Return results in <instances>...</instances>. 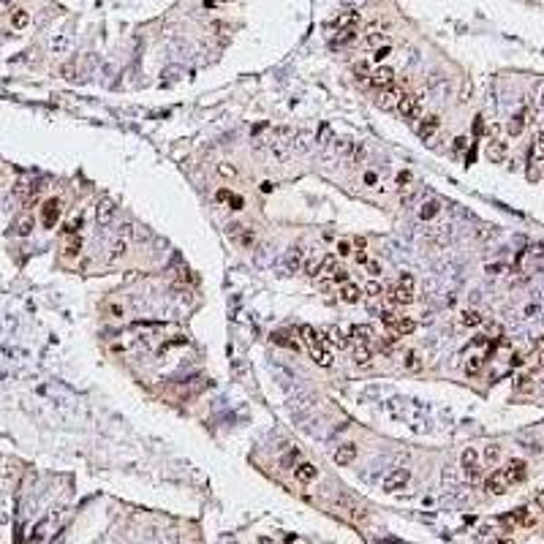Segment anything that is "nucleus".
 <instances>
[{"mask_svg": "<svg viewBox=\"0 0 544 544\" xmlns=\"http://www.w3.org/2000/svg\"><path fill=\"white\" fill-rule=\"evenodd\" d=\"M297 335H299V340H302V343L308 345V351H310V357H313V362H316V365H321V368H329V365L335 362L332 345L327 343L324 332L313 329L310 324H302V327L297 329Z\"/></svg>", "mask_w": 544, "mask_h": 544, "instance_id": "nucleus-1", "label": "nucleus"}, {"mask_svg": "<svg viewBox=\"0 0 544 544\" xmlns=\"http://www.w3.org/2000/svg\"><path fill=\"white\" fill-rule=\"evenodd\" d=\"M414 286H416L414 275H411V272H403L392 286L386 288V299H389L395 308H405V305L414 302Z\"/></svg>", "mask_w": 544, "mask_h": 544, "instance_id": "nucleus-2", "label": "nucleus"}, {"mask_svg": "<svg viewBox=\"0 0 544 544\" xmlns=\"http://www.w3.org/2000/svg\"><path fill=\"white\" fill-rule=\"evenodd\" d=\"M395 109L400 112V117H403V120H408V123H419V120H422V95L403 93Z\"/></svg>", "mask_w": 544, "mask_h": 544, "instance_id": "nucleus-3", "label": "nucleus"}, {"mask_svg": "<svg viewBox=\"0 0 544 544\" xmlns=\"http://www.w3.org/2000/svg\"><path fill=\"white\" fill-rule=\"evenodd\" d=\"M60 215H63V201L60 199H47L41 207V223L44 229H55L60 221Z\"/></svg>", "mask_w": 544, "mask_h": 544, "instance_id": "nucleus-4", "label": "nucleus"}, {"mask_svg": "<svg viewBox=\"0 0 544 544\" xmlns=\"http://www.w3.org/2000/svg\"><path fill=\"white\" fill-rule=\"evenodd\" d=\"M411 479V471L408 468H392L389 474L384 476V490L386 492H398V490H405Z\"/></svg>", "mask_w": 544, "mask_h": 544, "instance_id": "nucleus-5", "label": "nucleus"}, {"mask_svg": "<svg viewBox=\"0 0 544 544\" xmlns=\"http://www.w3.org/2000/svg\"><path fill=\"white\" fill-rule=\"evenodd\" d=\"M403 93H405V85L395 79V85H389L386 90H381V93H378V106L392 109V106H398V101H400V95H403Z\"/></svg>", "mask_w": 544, "mask_h": 544, "instance_id": "nucleus-6", "label": "nucleus"}, {"mask_svg": "<svg viewBox=\"0 0 544 544\" xmlns=\"http://www.w3.org/2000/svg\"><path fill=\"white\" fill-rule=\"evenodd\" d=\"M501 471H503V476H506V482H509V487L525 482V476H528L525 460H509V462H506V468H501Z\"/></svg>", "mask_w": 544, "mask_h": 544, "instance_id": "nucleus-7", "label": "nucleus"}, {"mask_svg": "<svg viewBox=\"0 0 544 544\" xmlns=\"http://www.w3.org/2000/svg\"><path fill=\"white\" fill-rule=\"evenodd\" d=\"M368 85L370 87H375L381 93V90H386L389 85H395V71L392 68H386V65H378V68L370 74V79H368Z\"/></svg>", "mask_w": 544, "mask_h": 544, "instance_id": "nucleus-8", "label": "nucleus"}, {"mask_svg": "<svg viewBox=\"0 0 544 544\" xmlns=\"http://www.w3.org/2000/svg\"><path fill=\"white\" fill-rule=\"evenodd\" d=\"M462 474L468 476L471 482L482 476V465H479V452L476 449H465L462 452Z\"/></svg>", "mask_w": 544, "mask_h": 544, "instance_id": "nucleus-9", "label": "nucleus"}, {"mask_svg": "<svg viewBox=\"0 0 544 544\" xmlns=\"http://www.w3.org/2000/svg\"><path fill=\"white\" fill-rule=\"evenodd\" d=\"M485 152H487V158L492 161V164H501L503 158H506V152H509V147H506V142L498 139V136H490L485 144Z\"/></svg>", "mask_w": 544, "mask_h": 544, "instance_id": "nucleus-10", "label": "nucleus"}, {"mask_svg": "<svg viewBox=\"0 0 544 544\" xmlns=\"http://www.w3.org/2000/svg\"><path fill=\"white\" fill-rule=\"evenodd\" d=\"M485 490L490 492V495H503V492L509 490V482H506L503 471H492V474L487 476V479H485Z\"/></svg>", "mask_w": 544, "mask_h": 544, "instance_id": "nucleus-11", "label": "nucleus"}, {"mask_svg": "<svg viewBox=\"0 0 544 544\" xmlns=\"http://www.w3.org/2000/svg\"><path fill=\"white\" fill-rule=\"evenodd\" d=\"M343 161L348 166L362 164V161H365V147L357 144V142H345V144H343Z\"/></svg>", "mask_w": 544, "mask_h": 544, "instance_id": "nucleus-12", "label": "nucleus"}, {"mask_svg": "<svg viewBox=\"0 0 544 544\" xmlns=\"http://www.w3.org/2000/svg\"><path fill=\"white\" fill-rule=\"evenodd\" d=\"M438 128H441V120L435 117V115H427V117H422V120H419V125H416V134H419L422 139L427 142V139H433Z\"/></svg>", "mask_w": 544, "mask_h": 544, "instance_id": "nucleus-13", "label": "nucleus"}, {"mask_svg": "<svg viewBox=\"0 0 544 544\" xmlns=\"http://www.w3.org/2000/svg\"><path fill=\"white\" fill-rule=\"evenodd\" d=\"M338 297L343 299V302L354 305V302L362 299V288H359L354 281H345V283H340V286H338Z\"/></svg>", "mask_w": 544, "mask_h": 544, "instance_id": "nucleus-14", "label": "nucleus"}, {"mask_svg": "<svg viewBox=\"0 0 544 544\" xmlns=\"http://www.w3.org/2000/svg\"><path fill=\"white\" fill-rule=\"evenodd\" d=\"M351 340L357 345H373V340H375L373 327H368V324H354V327H351Z\"/></svg>", "mask_w": 544, "mask_h": 544, "instance_id": "nucleus-15", "label": "nucleus"}, {"mask_svg": "<svg viewBox=\"0 0 544 544\" xmlns=\"http://www.w3.org/2000/svg\"><path fill=\"white\" fill-rule=\"evenodd\" d=\"M115 215H117V207H115V201H109V199L98 201V207H95V218H98L101 226H109V223L115 221Z\"/></svg>", "mask_w": 544, "mask_h": 544, "instance_id": "nucleus-16", "label": "nucleus"}, {"mask_svg": "<svg viewBox=\"0 0 544 544\" xmlns=\"http://www.w3.org/2000/svg\"><path fill=\"white\" fill-rule=\"evenodd\" d=\"M294 476H297V482H302V485H308V482H313L318 476V468L313 465V462H297L294 465Z\"/></svg>", "mask_w": 544, "mask_h": 544, "instance_id": "nucleus-17", "label": "nucleus"}, {"mask_svg": "<svg viewBox=\"0 0 544 544\" xmlns=\"http://www.w3.org/2000/svg\"><path fill=\"white\" fill-rule=\"evenodd\" d=\"M359 28V11H343L335 19V30H357Z\"/></svg>", "mask_w": 544, "mask_h": 544, "instance_id": "nucleus-18", "label": "nucleus"}, {"mask_svg": "<svg viewBox=\"0 0 544 544\" xmlns=\"http://www.w3.org/2000/svg\"><path fill=\"white\" fill-rule=\"evenodd\" d=\"M416 329V324H414V318H408V316H400L398 321L389 327V332L395 335V338H405V335H411Z\"/></svg>", "mask_w": 544, "mask_h": 544, "instance_id": "nucleus-19", "label": "nucleus"}, {"mask_svg": "<svg viewBox=\"0 0 544 544\" xmlns=\"http://www.w3.org/2000/svg\"><path fill=\"white\" fill-rule=\"evenodd\" d=\"M357 460V444H343L338 452H335V462L338 465H348V462Z\"/></svg>", "mask_w": 544, "mask_h": 544, "instance_id": "nucleus-20", "label": "nucleus"}, {"mask_svg": "<svg viewBox=\"0 0 544 544\" xmlns=\"http://www.w3.org/2000/svg\"><path fill=\"white\" fill-rule=\"evenodd\" d=\"M321 332H324V338H327V343H329V345H335V348H345V345H348V338H345V335L340 332L338 327L321 329Z\"/></svg>", "mask_w": 544, "mask_h": 544, "instance_id": "nucleus-21", "label": "nucleus"}, {"mask_svg": "<svg viewBox=\"0 0 544 544\" xmlns=\"http://www.w3.org/2000/svg\"><path fill=\"white\" fill-rule=\"evenodd\" d=\"M354 362H357L359 368H370V365H373V348H370V345H357V348H354Z\"/></svg>", "mask_w": 544, "mask_h": 544, "instance_id": "nucleus-22", "label": "nucleus"}, {"mask_svg": "<svg viewBox=\"0 0 544 544\" xmlns=\"http://www.w3.org/2000/svg\"><path fill=\"white\" fill-rule=\"evenodd\" d=\"M525 123H528V106H522V109L517 112L515 117H512V123H509V134H512V136H520V134H522V128H525Z\"/></svg>", "mask_w": 544, "mask_h": 544, "instance_id": "nucleus-23", "label": "nucleus"}, {"mask_svg": "<svg viewBox=\"0 0 544 544\" xmlns=\"http://www.w3.org/2000/svg\"><path fill=\"white\" fill-rule=\"evenodd\" d=\"M79 251H82V237H79V234H71V237H65L63 256H65V258H74V256H79Z\"/></svg>", "mask_w": 544, "mask_h": 544, "instance_id": "nucleus-24", "label": "nucleus"}, {"mask_svg": "<svg viewBox=\"0 0 544 544\" xmlns=\"http://www.w3.org/2000/svg\"><path fill=\"white\" fill-rule=\"evenodd\" d=\"M531 164L533 166H544V131L533 139V150H531Z\"/></svg>", "mask_w": 544, "mask_h": 544, "instance_id": "nucleus-25", "label": "nucleus"}, {"mask_svg": "<svg viewBox=\"0 0 544 544\" xmlns=\"http://www.w3.org/2000/svg\"><path fill=\"white\" fill-rule=\"evenodd\" d=\"M403 368L408 370V373H419V370L425 368V362H422V357L416 351H405L403 354Z\"/></svg>", "mask_w": 544, "mask_h": 544, "instance_id": "nucleus-26", "label": "nucleus"}, {"mask_svg": "<svg viewBox=\"0 0 544 544\" xmlns=\"http://www.w3.org/2000/svg\"><path fill=\"white\" fill-rule=\"evenodd\" d=\"M384 35L386 33H381V28H373V30L365 33L362 44H365V47H370V49H378V47H384Z\"/></svg>", "mask_w": 544, "mask_h": 544, "instance_id": "nucleus-27", "label": "nucleus"}, {"mask_svg": "<svg viewBox=\"0 0 544 544\" xmlns=\"http://www.w3.org/2000/svg\"><path fill=\"white\" fill-rule=\"evenodd\" d=\"M30 25V14L25 11V8H14L11 11V28L14 30H25Z\"/></svg>", "mask_w": 544, "mask_h": 544, "instance_id": "nucleus-28", "label": "nucleus"}, {"mask_svg": "<svg viewBox=\"0 0 544 544\" xmlns=\"http://www.w3.org/2000/svg\"><path fill=\"white\" fill-rule=\"evenodd\" d=\"M362 291H365V294H362V297H368V299H370V302H378V299H381V297H386V291H384V286H381V283H375V281H370V283H368V286H365V288H362Z\"/></svg>", "mask_w": 544, "mask_h": 544, "instance_id": "nucleus-29", "label": "nucleus"}, {"mask_svg": "<svg viewBox=\"0 0 544 544\" xmlns=\"http://www.w3.org/2000/svg\"><path fill=\"white\" fill-rule=\"evenodd\" d=\"M33 226H35V221L30 215H22L17 223H14V234H19V237H28L30 231H33Z\"/></svg>", "mask_w": 544, "mask_h": 544, "instance_id": "nucleus-30", "label": "nucleus"}, {"mask_svg": "<svg viewBox=\"0 0 544 544\" xmlns=\"http://www.w3.org/2000/svg\"><path fill=\"white\" fill-rule=\"evenodd\" d=\"M460 321L465 324V327H479V324H485V316H482L479 310H462Z\"/></svg>", "mask_w": 544, "mask_h": 544, "instance_id": "nucleus-31", "label": "nucleus"}, {"mask_svg": "<svg viewBox=\"0 0 544 544\" xmlns=\"http://www.w3.org/2000/svg\"><path fill=\"white\" fill-rule=\"evenodd\" d=\"M522 522H528V509H525V506H520V509H515L512 515L503 517V525H522Z\"/></svg>", "mask_w": 544, "mask_h": 544, "instance_id": "nucleus-32", "label": "nucleus"}, {"mask_svg": "<svg viewBox=\"0 0 544 544\" xmlns=\"http://www.w3.org/2000/svg\"><path fill=\"white\" fill-rule=\"evenodd\" d=\"M441 212V204L435 199H430V201H425V204H422V210H419V218L422 221H430V218H435Z\"/></svg>", "mask_w": 544, "mask_h": 544, "instance_id": "nucleus-33", "label": "nucleus"}, {"mask_svg": "<svg viewBox=\"0 0 544 544\" xmlns=\"http://www.w3.org/2000/svg\"><path fill=\"white\" fill-rule=\"evenodd\" d=\"M354 253V242L348 240V237H343V240H338V245H335V256L345 258V256H351Z\"/></svg>", "mask_w": 544, "mask_h": 544, "instance_id": "nucleus-34", "label": "nucleus"}, {"mask_svg": "<svg viewBox=\"0 0 544 544\" xmlns=\"http://www.w3.org/2000/svg\"><path fill=\"white\" fill-rule=\"evenodd\" d=\"M231 234H234L242 245H253V242H256V237H253L251 231H245V226H231Z\"/></svg>", "mask_w": 544, "mask_h": 544, "instance_id": "nucleus-35", "label": "nucleus"}, {"mask_svg": "<svg viewBox=\"0 0 544 544\" xmlns=\"http://www.w3.org/2000/svg\"><path fill=\"white\" fill-rule=\"evenodd\" d=\"M482 365H485V359H482V357H468V362H465V373H468V375H479Z\"/></svg>", "mask_w": 544, "mask_h": 544, "instance_id": "nucleus-36", "label": "nucleus"}, {"mask_svg": "<svg viewBox=\"0 0 544 544\" xmlns=\"http://www.w3.org/2000/svg\"><path fill=\"white\" fill-rule=\"evenodd\" d=\"M354 74H357V79H359V82H365V85H368V79H370V74H373V71H370V65L362 60V63H357V65H354Z\"/></svg>", "mask_w": 544, "mask_h": 544, "instance_id": "nucleus-37", "label": "nucleus"}, {"mask_svg": "<svg viewBox=\"0 0 544 544\" xmlns=\"http://www.w3.org/2000/svg\"><path fill=\"white\" fill-rule=\"evenodd\" d=\"M398 318H400L398 310H392V308H381V321H384L386 327H392V324L398 321Z\"/></svg>", "mask_w": 544, "mask_h": 544, "instance_id": "nucleus-38", "label": "nucleus"}, {"mask_svg": "<svg viewBox=\"0 0 544 544\" xmlns=\"http://www.w3.org/2000/svg\"><path fill=\"white\" fill-rule=\"evenodd\" d=\"M79 226H82V218H79V215H76V218H71V221L63 226V234H65V237H71V234H79Z\"/></svg>", "mask_w": 544, "mask_h": 544, "instance_id": "nucleus-39", "label": "nucleus"}, {"mask_svg": "<svg viewBox=\"0 0 544 544\" xmlns=\"http://www.w3.org/2000/svg\"><path fill=\"white\" fill-rule=\"evenodd\" d=\"M215 172L221 177H226V180H234V177H237V169H234V166H229V164H218Z\"/></svg>", "mask_w": 544, "mask_h": 544, "instance_id": "nucleus-40", "label": "nucleus"}, {"mask_svg": "<svg viewBox=\"0 0 544 544\" xmlns=\"http://www.w3.org/2000/svg\"><path fill=\"white\" fill-rule=\"evenodd\" d=\"M272 340H275L278 345H288V348H297V340H288L286 332H275L272 335Z\"/></svg>", "mask_w": 544, "mask_h": 544, "instance_id": "nucleus-41", "label": "nucleus"}, {"mask_svg": "<svg viewBox=\"0 0 544 544\" xmlns=\"http://www.w3.org/2000/svg\"><path fill=\"white\" fill-rule=\"evenodd\" d=\"M389 55H392V47H386V44H384V47H378V49L373 52V60H375V63H384Z\"/></svg>", "mask_w": 544, "mask_h": 544, "instance_id": "nucleus-42", "label": "nucleus"}, {"mask_svg": "<svg viewBox=\"0 0 544 544\" xmlns=\"http://www.w3.org/2000/svg\"><path fill=\"white\" fill-rule=\"evenodd\" d=\"M498 457H501V449H498L495 444H490V446L485 449V460H487V462H498Z\"/></svg>", "mask_w": 544, "mask_h": 544, "instance_id": "nucleus-43", "label": "nucleus"}, {"mask_svg": "<svg viewBox=\"0 0 544 544\" xmlns=\"http://www.w3.org/2000/svg\"><path fill=\"white\" fill-rule=\"evenodd\" d=\"M362 267L368 269V272H370V275H373V278H375V275H381V264L375 261V258H368V261H365Z\"/></svg>", "mask_w": 544, "mask_h": 544, "instance_id": "nucleus-44", "label": "nucleus"}, {"mask_svg": "<svg viewBox=\"0 0 544 544\" xmlns=\"http://www.w3.org/2000/svg\"><path fill=\"white\" fill-rule=\"evenodd\" d=\"M44 528H47V522H38V525L33 528V536H30V542H33V544L44 539Z\"/></svg>", "mask_w": 544, "mask_h": 544, "instance_id": "nucleus-45", "label": "nucleus"}, {"mask_svg": "<svg viewBox=\"0 0 544 544\" xmlns=\"http://www.w3.org/2000/svg\"><path fill=\"white\" fill-rule=\"evenodd\" d=\"M125 253H128V245H125V242H117V245H115V251H112V261H115V258H120V256H125Z\"/></svg>", "mask_w": 544, "mask_h": 544, "instance_id": "nucleus-46", "label": "nucleus"}, {"mask_svg": "<svg viewBox=\"0 0 544 544\" xmlns=\"http://www.w3.org/2000/svg\"><path fill=\"white\" fill-rule=\"evenodd\" d=\"M297 457H299V452H297V449H294V452H288V455L283 457V468H291V465H294V460H297Z\"/></svg>", "mask_w": 544, "mask_h": 544, "instance_id": "nucleus-47", "label": "nucleus"}, {"mask_svg": "<svg viewBox=\"0 0 544 544\" xmlns=\"http://www.w3.org/2000/svg\"><path fill=\"white\" fill-rule=\"evenodd\" d=\"M229 204H231V210H242V199H240V196H234V193L229 196Z\"/></svg>", "mask_w": 544, "mask_h": 544, "instance_id": "nucleus-48", "label": "nucleus"}, {"mask_svg": "<svg viewBox=\"0 0 544 544\" xmlns=\"http://www.w3.org/2000/svg\"><path fill=\"white\" fill-rule=\"evenodd\" d=\"M365 182H368V185H375V182H378V177H375V172H368V174H365Z\"/></svg>", "mask_w": 544, "mask_h": 544, "instance_id": "nucleus-49", "label": "nucleus"}, {"mask_svg": "<svg viewBox=\"0 0 544 544\" xmlns=\"http://www.w3.org/2000/svg\"><path fill=\"white\" fill-rule=\"evenodd\" d=\"M229 196H231V191H226V188L218 191V201H229Z\"/></svg>", "mask_w": 544, "mask_h": 544, "instance_id": "nucleus-50", "label": "nucleus"}, {"mask_svg": "<svg viewBox=\"0 0 544 544\" xmlns=\"http://www.w3.org/2000/svg\"><path fill=\"white\" fill-rule=\"evenodd\" d=\"M536 506H539V509L544 512V490H542V492H539V495H536Z\"/></svg>", "mask_w": 544, "mask_h": 544, "instance_id": "nucleus-51", "label": "nucleus"}, {"mask_svg": "<svg viewBox=\"0 0 544 544\" xmlns=\"http://www.w3.org/2000/svg\"><path fill=\"white\" fill-rule=\"evenodd\" d=\"M465 142H468V139H457V142H455V150H462V147H465Z\"/></svg>", "mask_w": 544, "mask_h": 544, "instance_id": "nucleus-52", "label": "nucleus"}, {"mask_svg": "<svg viewBox=\"0 0 544 544\" xmlns=\"http://www.w3.org/2000/svg\"><path fill=\"white\" fill-rule=\"evenodd\" d=\"M539 104H542V112H544V87H542V93H539Z\"/></svg>", "mask_w": 544, "mask_h": 544, "instance_id": "nucleus-53", "label": "nucleus"}, {"mask_svg": "<svg viewBox=\"0 0 544 544\" xmlns=\"http://www.w3.org/2000/svg\"><path fill=\"white\" fill-rule=\"evenodd\" d=\"M495 544H515V542H512V539H498Z\"/></svg>", "mask_w": 544, "mask_h": 544, "instance_id": "nucleus-54", "label": "nucleus"}, {"mask_svg": "<svg viewBox=\"0 0 544 544\" xmlns=\"http://www.w3.org/2000/svg\"><path fill=\"white\" fill-rule=\"evenodd\" d=\"M539 348H542V351H544V335H542V338H539Z\"/></svg>", "mask_w": 544, "mask_h": 544, "instance_id": "nucleus-55", "label": "nucleus"}]
</instances>
